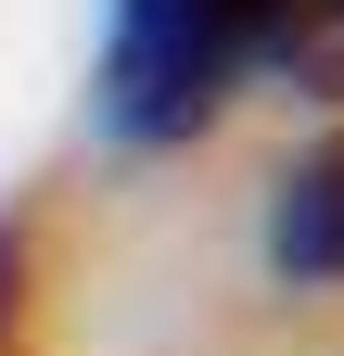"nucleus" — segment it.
<instances>
[{
	"label": "nucleus",
	"mask_w": 344,
	"mask_h": 356,
	"mask_svg": "<svg viewBox=\"0 0 344 356\" xmlns=\"http://www.w3.org/2000/svg\"><path fill=\"white\" fill-rule=\"evenodd\" d=\"M255 64L242 0H115V51H102V127L115 140H191L230 102V76Z\"/></svg>",
	"instance_id": "obj_1"
},
{
	"label": "nucleus",
	"mask_w": 344,
	"mask_h": 356,
	"mask_svg": "<svg viewBox=\"0 0 344 356\" xmlns=\"http://www.w3.org/2000/svg\"><path fill=\"white\" fill-rule=\"evenodd\" d=\"M268 254L293 267V280H344V153H319V165L281 191V216H268Z\"/></svg>",
	"instance_id": "obj_2"
},
{
	"label": "nucleus",
	"mask_w": 344,
	"mask_h": 356,
	"mask_svg": "<svg viewBox=\"0 0 344 356\" xmlns=\"http://www.w3.org/2000/svg\"><path fill=\"white\" fill-rule=\"evenodd\" d=\"M242 13H255V38H281V26H331L344 0H242Z\"/></svg>",
	"instance_id": "obj_3"
}]
</instances>
